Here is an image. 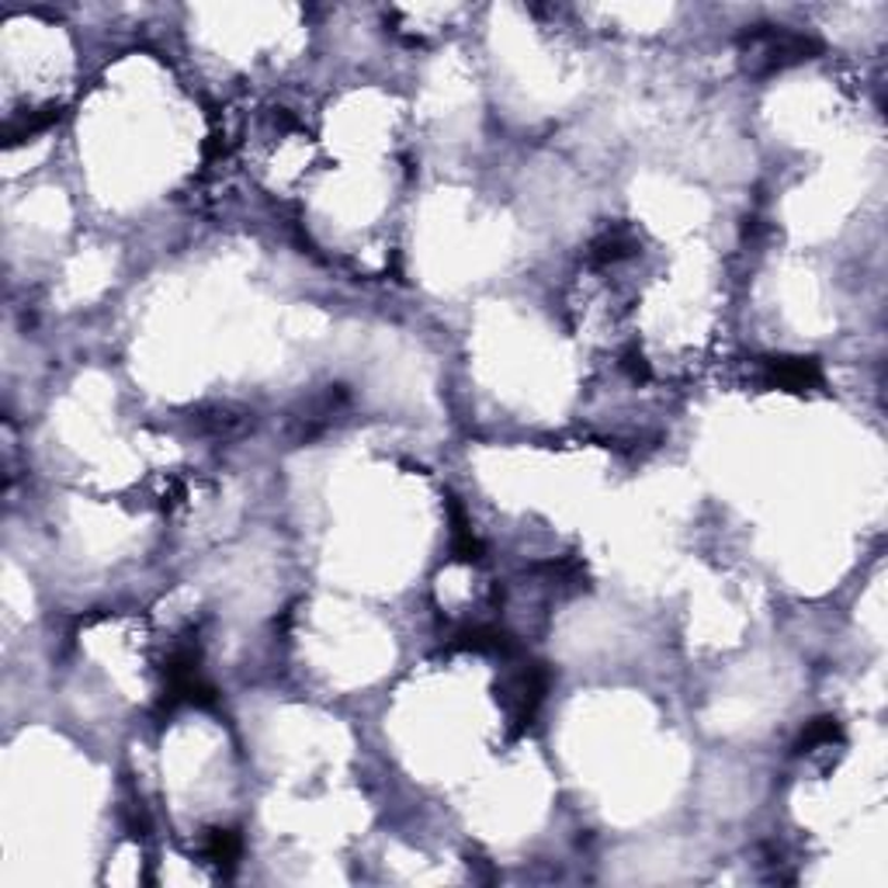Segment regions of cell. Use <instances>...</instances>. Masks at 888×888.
<instances>
[{
	"mask_svg": "<svg viewBox=\"0 0 888 888\" xmlns=\"http://www.w3.org/2000/svg\"><path fill=\"white\" fill-rule=\"evenodd\" d=\"M198 427H202L205 434H212V438H240V434H247L253 427V416L240 407H233V403H215L209 410L198 413Z\"/></svg>",
	"mask_w": 888,
	"mask_h": 888,
	"instance_id": "3",
	"label": "cell"
},
{
	"mask_svg": "<svg viewBox=\"0 0 888 888\" xmlns=\"http://www.w3.org/2000/svg\"><path fill=\"white\" fill-rule=\"evenodd\" d=\"M843 739V729L837 718H815L809 722V729L799 739V753H815L820 747H833V742Z\"/></svg>",
	"mask_w": 888,
	"mask_h": 888,
	"instance_id": "6",
	"label": "cell"
},
{
	"mask_svg": "<svg viewBox=\"0 0 888 888\" xmlns=\"http://www.w3.org/2000/svg\"><path fill=\"white\" fill-rule=\"evenodd\" d=\"M240 850H243L240 833H233V829H209V833H205L202 854H205L212 864L233 867V864H237V858H240Z\"/></svg>",
	"mask_w": 888,
	"mask_h": 888,
	"instance_id": "5",
	"label": "cell"
},
{
	"mask_svg": "<svg viewBox=\"0 0 888 888\" xmlns=\"http://www.w3.org/2000/svg\"><path fill=\"white\" fill-rule=\"evenodd\" d=\"M742 57L753 74H777V70L795 66L802 60H812L820 52V42L809 39L802 32L777 28V25H756L750 32H742L739 39Z\"/></svg>",
	"mask_w": 888,
	"mask_h": 888,
	"instance_id": "1",
	"label": "cell"
},
{
	"mask_svg": "<svg viewBox=\"0 0 888 888\" xmlns=\"http://www.w3.org/2000/svg\"><path fill=\"white\" fill-rule=\"evenodd\" d=\"M760 383H764L767 389L805 392V389H815L823 383V368L815 358H767Z\"/></svg>",
	"mask_w": 888,
	"mask_h": 888,
	"instance_id": "2",
	"label": "cell"
},
{
	"mask_svg": "<svg viewBox=\"0 0 888 888\" xmlns=\"http://www.w3.org/2000/svg\"><path fill=\"white\" fill-rule=\"evenodd\" d=\"M639 250V240L636 233L625 229V226H614V229H604L601 237L590 243V264L597 267H611V264H622L625 258Z\"/></svg>",
	"mask_w": 888,
	"mask_h": 888,
	"instance_id": "4",
	"label": "cell"
}]
</instances>
